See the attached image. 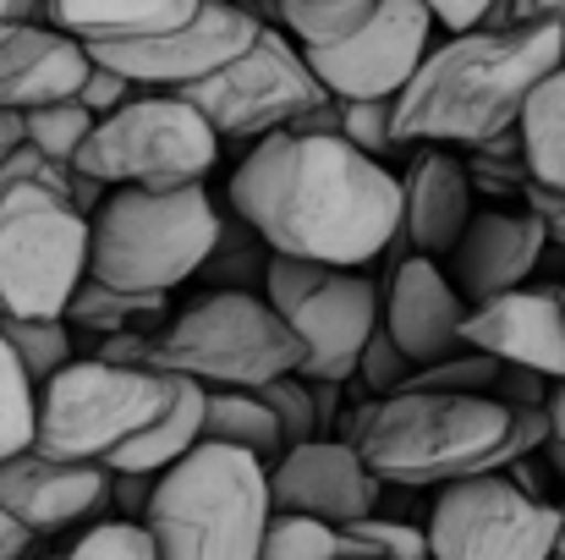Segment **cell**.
<instances>
[{
  "mask_svg": "<svg viewBox=\"0 0 565 560\" xmlns=\"http://www.w3.org/2000/svg\"><path fill=\"white\" fill-rule=\"evenodd\" d=\"M565 61V33L555 22L516 28H467L434 39L417 77L395 94V144L423 149H483L516 133L539 83Z\"/></svg>",
  "mask_w": 565,
  "mask_h": 560,
  "instance_id": "obj_2",
  "label": "cell"
},
{
  "mask_svg": "<svg viewBox=\"0 0 565 560\" xmlns=\"http://www.w3.org/2000/svg\"><path fill=\"white\" fill-rule=\"evenodd\" d=\"M423 6L434 11V22H439L445 33L483 28V22H489V11H494V0H423Z\"/></svg>",
  "mask_w": 565,
  "mask_h": 560,
  "instance_id": "obj_40",
  "label": "cell"
},
{
  "mask_svg": "<svg viewBox=\"0 0 565 560\" xmlns=\"http://www.w3.org/2000/svg\"><path fill=\"white\" fill-rule=\"evenodd\" d=\"M11 22H44V0H0V28Z\"/></svg>",
  "mask_w": 565,
  "mask_h": 560,
  "instance_id": "obj_44",
  "label": "cell"
},
{
  "mask_svg": "<svg viewBox=\"0 0 565 560\" xmlns=\"http://www.w3.org/2000/svg\"><path fill=\"white\" fill-rule=\"evenodd\" d=\"M516 133H522V171H527V182L565 192V61L539 83V94L527 99Z\"/></svg>",
  "mask_w": 565,
  "mask_h": 560,
  "instance_id": "obj_25",
  "label": "cell"
},
{
  "mask_svg": "<svg viewBox=\"0 0 565 560\" xmlns=\"http://www.w3.org/2000/svg\"><path fill=\"white\" fill-rule=\"evenodd\" d=\"M166 308V297H138V292H116V286H105V281H83L77 286V297H72V308H66V325H88V330H99V336H132L127 325L132 319H143V314H160Z\"/></svg>",
  "mask_w": 565,
  "mask_h": 560,
  "instance_id": "obj_28",
  "label": "cell"
},
{
  "mask_svg": "<svg viewBox=\"0 0 565 560\" xmlns=\"http://www.w3.org/2000/svg\"><path fill=\"white\" fill-rule=\"evenodd\" d=\"M379 325H384V336H390L417 369H434V363L467 352V341H461L467 297L450 286L445 264H439V258H423V253L395 258V270H390V281H384Z\"/></svg>",
  "mask_w": 565,
  "mask_h": 560,
  "instance_id": "obj_17",
  "label": "cell"
},
{
  "mask_svg": "<svg viewBox=\"0 0 565 560\" xmlns=\"http://www.w3.org/2000/svg\"><path fill=\"white\" fill-rule=\"evenodd\" d=\"M39 434V384L17 363V352L0 336V462L28 451Z\"/></svg>",
  "mask_w": 565,
  "mask_h": 560,
  "instance_id": "obj_30",
  "label": "cell"
},
{
  "mask_svg": "<svg viewBox=\"0 0 565 560\" xmlns=\"http://www.w3.org/2000/svg\"><path fill=\"white\" fill-rule=\"evenodd\" d=\"M236 220L280 258L363 270L401 242V177L341 133H269L231 171Z\"/></svg>",
  "mask_w": 565,
  "mask_h": 560,
  "instance_id": "obj_1",
  "label": "cell"
},
{
  "mask_svg": "<svg viewBox=\"0 0 565 560\" xmlns=\"http://www.w3.org/2000/svg\"><path fill=\"white\" fill-rule=\"evenodd\" d=\"M77 99L105 121V116H116L121 105H132V99H138V88H132L121 72H110V66H99V61H94V72H88V83H83V94H77Z\"/></svg>",
  "mask_w": 565,
  "mask_h": 560,
  "instance_id": "obj_37",
  "label": "cell"
},
{
  "mask_svg": "<svg viewBox=\"0 0 565 560\" xmlns=\"http://www.w3.org/2000/svg\"><path fill=\"white\" fill-rule=\"evenodd\" d=\"M214 166H220V133L203 121L198 105H188L182 94H138L88 133L72 171L99 187L171 192L209 182Z\"/></svg>",
  "mask_w": 565,
  "mask_h": 560,
  "instance_id": "obj_9",
  "label": "cell"
},
{
  "mask_svg": "<svg viewBox=\"0 0 565 560\" xmlns=\"http://www.w3.org/2000/svg\"><path fill=\"white\" fill-rule=\"evenodd\" d=\"M99 358L149 363L203 390H258L280 373L302 369V347L291 325L269 308L264 292L247 286H214L192 297L182 314H171L160 330L105 341Z\"/></svg>",
  "mask_w": 565,
  "mask_h": 560,
  "instance_id": "obj_4",
  "label": "cell"
},
{
  "mask_svg": "<svg viewBox=\"0 0 565 560\" xmlns=\"http://www.w3.org/2000/svg\"><path fill=\"white\" fill-rule=\"evenodd\" d=\"M269 517V467L203 440L188 462L160 473L143 528L154 533L160 560H258Z\"/></svg>",
  "mask_w": 565,
  "mask_h": 560,
  "instance_id": "obj_6",
  "label": "cell"
},
{
  "mask_svg": "<svg viewBox=\"0 0 565 560\" xmlns=\"http://www.w3.org/2000/svg\"><path fill=\"white\" fill-rule=\"evenodd\" d=\"M544 412H550V440H544V451H550L555 473H565V379H555V384H550Z\"/></svg>",
  "mask_w": 565,
  "mask_h": 560,
  "instance_id": "obj_42",
  "label": "cell"
},
{
  "mask_svg": "<svg viewBox=\"0 0 565 560\" xmlns=\"http://www.w3.org/2000/svg\"><path fill=\"white\" fill-rule=\"evenodd\" d=\"M461 341L505 369L565 379V297L561 286H516L467 308Z\"/></svg>",
  "mask_w": 565,
  "mask_h": 560,
  "instance_id": "obj_18",
  "label": "cell"
},
{
  "mask_svg": "<svg viewBox=\"0 0 565 560\" xmlns=\"http://www.w3.org/2000/svg\"><path fill=\"white\" fill-rule=\"evenodd\" d=\"M0 511L17 517L33 539L83 528L110 517V467L105 462H61L39 445L0 462Z\"/></svg>",
  "mask_w": 565,
  "mask_h": 560,
  "instance_id": "obj_15",
  "label": "cell"
},
{
  "mask_svg": "<svg viewBox=\"0 0 565 560\" xmlns=\"http://www.w3.org/2000/svg\"><path fill=\"white\" fill-rule=\"evenodd\" d=\"M99 127V116L83 105V99H61V105H44V110H28L22 116V138L39 149V155H50L55 166H77V155H83V144H88V133Z\"/></svg>",
  "mask_w": 565,
  "mask_h": 560,
  "instance_id": "obj_27",
  "label": "cell"
},
{
  "mask_svg": "<svg viewBox=\"0 0 565 560\" xmlns=\"http://www.w3.org/2000/svg\"><path fill=\"white\" fill-rule=\"evenodd\" d=\"M203 401H209V390L182 379L171 412H166L149 434H138L127 451H116V456H110V473H149V478H160V473H171L177 462H188L192 451L203 445Z\"/></svg>",
  "mask_w": 565,
  "mask_h": 560,
  "instance_id": "obj_23",
  "label": "cell"
},
{
  "mask_svg": "<svg viewBox=\"0 0 565 560\" xmlns=\"http://www.w3.org/2000/svg\"><path fill=\"white\" fill-rule=\"evenodd\" d=\"M182 379L149 363L121 358H72L50 384H39V434L33 445L61 462H105L127 451L138 434H149Z\"/></svg>",
  "mask_w": 565,
  "mask_h": 560,
  "instance_id": "obj_7",
  "label": "cell"
},
{
  "mask_svg": "<svg viewBox=\"0 0 565 560\" xmlns=\"http://www.w3.org/2000/svg\"><path fill=\"white\" fill-rule=\"evenodd\" d=\"M0 336L33 384H50L72 363V325L66 319H0Z\"/></svg>",
  "mask_w": 565,
  "mask_h": 560,
  "instance_id": "obj_29",
  "label": "cell"
},
{
  "mask_svg": "<svg viewBox=\"0 0 565 560\" xmlns=\"http://www.w3.org/2000/svg\"><path fill=\"white\" fill-rule=\"evenodd\" d=\"M88 220V275L138 297H171L177 286H188L209 270L225 236V220L203 182L171 192L110 187Z\"/></svg>",
  "mask_w": 565,
  "mask_h": 560,
  "instance_id": "obj_5",
  "label": "cell"
},
{
  "mask_svg": "<svg viewBox=\"0 0 565 560\" xmlns=\"http://www.w3.org/2000/svg\"><path fill=\"white\" fill-rule=\"evenodd\" d=\"M341 556V528L302 517V511H275L264 528L258 560H335Z\"/></svg>",
  "mask_w": 565,
  "mask_h": 560,
  "instance_id": "obj_32",
  "label": "cell"
},
{
  "mask_svg": "<svg viewBox=\"0 0 565 560\" xmlns=\"http://www.w3.org/2000/svg\"><path fill=\"white\" fill-rule=\"evenodd\" d=\"M94 72L83 39L61 33L55 22H11L0 28V110H44L77 99Z\"/></svg>",
  "mask_w": 565,
  "mask_h": 560,
  "instance_id": "obj_20",
  "label": "cell"
},
{
  "mask_svg": "<svg viewBox=\"0 0 565 560\" xmlns=\"http://www.w3.org/2000/svg\"><path fill=\"white\" fill-rule=\"evenodd\" d=\"M561 297H565V286H561Z\"/></svg>",
  "mask_w": 565,
  "mask_h": 560,
  "instance_id": "obj_49",
  "label": "cell"
},
{
  "mask_svg": "<svg viewBox=\"0 0 565 560\" xmlns=\"http://www.w3.org/2000/svg\"><path fill=\"white\" fill-rule=\"evenodd\" d=\"M236 6H247V11H258V17H264V11L275 17V0H236Z\"/></svg>",
  "mask_w": 565,
  "mask_h": 560,
  "instance_id": "obj_46",
  "label": "cell"
},
{
  "mask_svg": "<svg viewBox=\"0 0 565 560\" xmlns=\"http://www.w3.org/2000/svg\"><path fill=\"white\" fill-rule=\"evenodd\" d=\"M379 489H384L379 473L363 462V451L352 440H308V445H291L269 467L275 511H302V517H319L335 528L374 517Z\"/></svg>",
  "mask_w": 565,
  "mask_h": 560,
  "instance_id": "obj_16",
  "label": "cell"
},
{
  "mask_svg": "<svg viewBox=\"0 0 565 560\" xmlns=\"http://www.w3.org/2000/svg\"><path fill=\"white\" fill-rule=\"evenodd\" d=\"M544 247H550V231L533 209H478L472 225L461 231V242L450 247L445 275L467 297V308H478L489 297L527 286Z\"/></svg>",
  "mask_w": 565,
  "mask_h": 560,
  "instance_id": "obj_19",
  "label": "cell"
},
{
  "mask_svg": "<svg viewBox=\"0 0 565 560\" xmlns=\"http://www.w3.org/2000/svg\"><path fill=\"white\" fill-rule=\"evenodd\" d=\"M182 99L203 110V121L220 133V144H258L269 133H286L291 121H302L308 110H319L335 94L313 77L302 44L286 28L264 22V33L231 66L182 88Z\"/></svg>",
  "mask_w": 565,
  "mask_h": 560,
  "instance_id": "obj_11",
  "label": "cell"
},
{
  "mask_svg": "<svg viewBox=\"0 0 565 560\" xmlns=\"http://www.w3.org/2000/svg\"><path fill=\"white\" fill-rule=\"evenodd\" d=\"M527 209L544 220L550 242H555V247H565V192H550V187H533V182H527Z\"/></svg>",
  "mask_w": 565,
  "mask_h": 560,
  "instance_id": "obj_41",
  "label": "cell"
},
{
  "mask_svg": "<svg viewBox=\"0 0 565 560\" xmlns=\"http://www.w3.org/2000/svg\"><path fill=\"white\" fill-rule=\"evenodd\" d=\"M11 149H22V116L17 110H0V166H6Z\"/></svg>",
  "mask_w": 565,
  "mask_h": 560,
  "instance_id": "obj_45",
  "label": "cell"
},
{
  "mask_svg": "<svg viewBox=\"0 0 565 560\" xmlns=\"http://www.w3.org/2000/svg\"><path fill=\"white\" fill-rule=\"evenodd\" d=\"M539 17L565 33V0H494L483 28H516V22H539Z\"/></svg>",
  "mask_w": 565,
  "mask_h": 560,
  "instance_id": "obj_39",
  "label": "cell"
},
{
  "mask_svg": "<svg viewBox=\"0 0 565 560\" xmlns=\"http://www.w3.org/2000/svg\"><path fill=\"white\" fill-rule=\"evenodd\" d=\"M203 440H209V445L247 451V456H258L264 467H275V462L291 451L280 418L269 412V401H264L258 390H209V401H203Z\"/></svg>",
  "mask_w": 565,
  "mask_h": 560,
  "instance_id": "obj_24",
  "label": "cell"
},
{
  "mask_svg": "<svg viewBox=\"0 0 565 560\" xmlns=\"http://www.w3.org/2000/svg\"><path fill=\"white\" fill-rule=\"evenodd\" d=\"M550 560H565V522H561V539H555V556Z\"/></svg>",
  "mask_w": 565,
  "mask_h": 560,
  "instance_id": "obj_47",
  "label": "cell"
},
{
  "mask_svg": "<svg viewBox=\"0 0 565 560\" xmlns=\"http://www.w3.org/2000/svg\"><path fill=\"white\" fill-rule=\"evenodd\" d=\"M203 0H44V22L61 33L94 44H127V39H154L198 17Z\"/></svg>",
  "mask_w": 565,
  "mask_h": 560,
  "instance_id": "obj_22",
  "label": "cell"
},
{
  "mask_svg": "<svg viewBox=\"0 0 565 560\" xmlns=\"http://www.w3.org/2000/svg\"><path fill=\"white\" fill-rule=\"evenodd\" d=\"M401 247L423 253V258H450V247L461 242V231L472 225V177L450 149H423L401 182Z\"/></svg>",
  "mask_w": 565,
  "mask_h": 560,
  "instance_id": "obj_21",
  "label": "cell"
},
{
  "mask_svg": "<svg viewBox=\"0 0 565 560\" xmlns=\"http://www.w3.org/2000/svg\"><path fill=\"white\" fill-rule=\"evenodd\" d=\"M341 556H363V560H434L428 550V528L395 522V517H358L341 528Z\"/></svg>",
  "mask_w": 565,
  "mask_h": 560,
  "instance_id": "obj_31",
  "label": "cell"
},
{
  "mask_svg": "<svg viewBox=\"0 0 565 560\" xmlns=\"http://www.w3.org/2000/svg\"><path fill=\"white\" fill-rule=\"evenodd\" d=\"M88 209L50 182H0V319H66L88 281Z\"/></svg>",
  "mask_w": 565,
  "mask_h": 560,
  "instance_id": "obj_8",
  "label": "cell"
},
{
  "mask_svg": "<svg viewBox=\"0 0 565 560\" xmlns=\"http://www.w3.org/2000/svg\"><path fill=\"white\" fill-rule=\"evenodd\" d=\"M374 11H379V0H275V22H280L302 50L341 44V39L358 33Z\"/></svg>",
  "mask_w": 565,
  "mask_h": 560,
  "instance_id": "obj_26",
  "label": "cell"
},
{
  "mask_svg": "<svg viewBox=\"0 0 565 560\" xmlns=\"http://www.w3.org/2000/svg\"><path fill=\"white\" fill-rule=\"evenodd\" d=\"M341 138L374 160H390V149H401L395 144V99H341Z\"/></svg>",
  "mask_w": 565,
  "mask_h": 560,
  "instance_id": "obj_35",
  "label": "cell"
},
{
  "mask_svg": "<svg viewBox=\"0 0 565 560\" xmlns=\"http://www.w3.org/2000/svg\"><path fill=\"white\" fill-rule=\"evenodd\" d=\"M0 560H33V533L0 511Z\"/></svg>",
  "mask_w": 565,
  "mask_h": 560,
  "instance_id": "obj_43",
  "label": "cell"
},
{
  "mask_svg": "<svg viewBox=\"0 0 565 560\" xmlns=\"http://www.w3.org/2000/svg\"><path fill=\"white\" fill-rule=\"evenodd\" d=\"M434 33L439 22L423 0H379V11L358 33L302 55L335 99H395L434 50Z\"/></svg>",
  "mask_w": 565,
  "mask_h": 560,
  "instance_id": "obj_14",
  "label": "cell"
},
{
  "mask_svg": "<svg viewBox=\"0 0 565 560\" xmlns=\"http://www.w3.org/2000/svg\"><path fill=\"white\" fill-rule=\"evenodd\" d=\"M264 297L269 308L291 325L302 347V369L319 384L352 379L369 341L379 336V292L363 270H335V264H308V258H280L269 253L264 264Z\"/></svg>",
  "mask_w": 565,
  "mask_h": 560,
  "instance_id": "obj_10",
  "label": "cell"
},
{
  "mask_svg": "<svg viewBox=\"0 0 565 560\" xmlns=\"http://www.w3.org/2000/svg\"><path fill=\"white\" fill-rule=\"evenodd\" d=\"M335 560H363V556H335Z\"/></svg>",
  "mask_w": 565,
  "mask_h": 560,
  "instance_id": "obj_48",
  "label": "cell"
},
{
  "mask_svg": "<svg viewBox=\"0 0 565 560\" xmlns=\"http://www.w3.org/2000/svg\"><path fill=\"white\" fill-rule=\"evenodd\" d=\"M264 33V17L236 6V0H203L198 17L154 33V39H127V44H94L88 55L110 72H121L138 94H182L192 83L214 77L231 66L253 39Z\"/></svg>",
  "mask_w": 565,
  "mask_h": 560,
  "instance_id": "obj_13",
  "label": "cell"
},
{
  "mask_svg": "<svg viewBox=\"0 0 565 560\" xmlns=\"http://www.w3.org/2000/svg\"><path fill=\"white\" fill-rule=\"evenodd\" d=\"M565 511L522 489L511 473H478L445 484L428 506L434 560H550Z\"/></svg>",
  "mask_w": 565,
  "mask_h": 560,
  "instance_id": "obj_12",
  "label": "cell"
},
{
  "mask_svg": "<svg viewBox=\"0 0 565 560\" xmlns=\"http://www.w3.org/2000/svg\"><path fill=\"white\" fill-rule=\"evenodd\" d=\"M154 489H160V478H149V473H110V517L143 522L154 506Z\"/></svg>",
  "mask_w": 565,
  "mask_h": 560,
  "instance_id": "obj_38",
  "label": "cell"
},
{
  "mask_svg": "<svg viewBox=\"0 0 565 560\" xmlns=\"http://www.w3.org/2000/svg\"><path fill=\"white\" fill-rule=\"evenodd\" d=\"M319 379H308V373H280V379H269V384H258V395L269 401V412L280 418V429H286V445H308V440H319V423H324V412H319Z\"/></svg>",
  "mask_w": 565,
  "mask_h": 560,
  "instance_id": "obj_33",
  "label": "cell"
},
{
  "mask_svg": "<svg viewBox=\"0 0 565 560\" xmlns=\"http://www.w3.org/2000/svg\"><path fill=\"white\" fill-rule=\"evenodd\" d=\"M55 560H160V545L143 522H121V517H99L77 533V545Z\"/></svg>",
  "mask_w": 565,
  "mask_h": 560,
  "instance_id": "obj_34",
  "label": "cell"
},
{
  "mask_svg": "<svg viewBox=\"0 0 565 560\" xmlns=\"http://www.w3.org/2000/svg\"><path fill=\"white\" fill-rule=\"evenodd\" d=\"M550 440L544 406H505L494 395L401 390L379 395L352 418V445L379 484L445 489L478 473H505Z\"/></svg>",
  "mask_w": 565,
  "mask_h": 560,
  "instance_id": "obj_3",
  "label": "cell"
},
{
  "mask_svg": "<svg viewBox=\"0 0 565 560\" xmlns=\"http://www.w3.org/2000/svg\"><path fill=\"white\" fill-rule=\"evenodd\" d=\"M412 373H417V363L384 336V325H379V336L369 341V352H363V363H358V379L363 384H374L379 395H401L406 384H412Z\"/></svg>",
  "mask_w": 565,
  "mask_h": 560,
  "instance_id": "obj_36",
  "label": "cell"
}]
</instances>
